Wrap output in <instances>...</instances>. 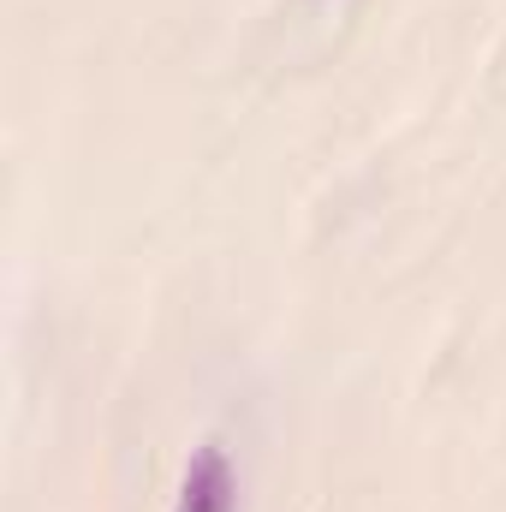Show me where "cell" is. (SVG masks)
<instances>
[{
    "label": "cell",
    "instance_id": "6da1fadb",
    "mask_svg": "<svg viewBox=\"0 0 506 512\" xmlns=\"http://www.w3.org/2000/svg\"><path fill=\"white\" fill-rule=\"evenodd\" d=\"M239 507V483H233V465L221 447H203L185 471V489H179V507L173 512H233Z\"/></svg>",
    "mask_w": 506,
    "mask_h": 512
}]
</instances>
